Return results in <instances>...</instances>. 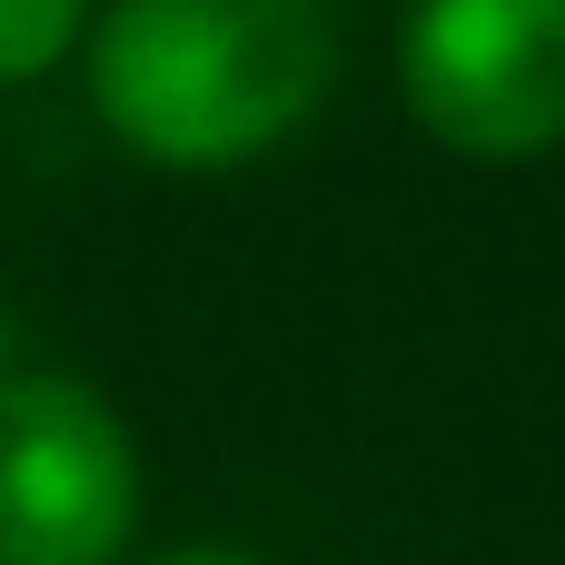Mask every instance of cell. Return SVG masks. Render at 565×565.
I'll use <instances>...</instances> for the list:
<instances>
[{
  "instance_id": "cell-1",
  "label": "cell",
  "mask_w": 565,
  "mask_h": 565,
  "mask_svg": "<svg viewBox=\"0 0 565 565\" xmlns=\"http://www.w3.org/2000/svg\"><path fill=\"white\" fill-rule=\"evenodd\" d=\"M338 79L328 0H109L89 99L119 149L159 169H238L308 129Z\"/></svg>"
},
{
  "instance_id": "cell-2",
  "label": "cell",
  "mask_w": 565,
  "mask_h": 565,
  "mask_svg": "<svg viewBox=\"0 0 565 565\" xmlns=\"http://www.w3.org/2000/svg\"><path fill=\"white\" fill-rule=\"evenodd\" d=\"M139 447L89 377H0V565H119Z\"/></svg>"
},
{
  "instance_id": "cell-3",
  "label": "cell",
  "mask_w": 565,
  "mask_h": 565,
  "mask_svg": "<svg viewBox=\"0 0 565 565\" xmlns=\"http://www.w3.org/2000/svg\"><path fill=\"white\" fill-rule=\"evenodd\" d=\"M407 109L457 159H546L565 139V0H417Z\"/></svg>"
},
{
  "instance_id": "cell-4",
  "label": "cell",
  "mask_w": 565,
  "mask_h": 565,
  "mask_svg": "<svg viewBox=\"0 0 565 565\" xmlns=\"http://www.w3.org/2000/svg\"><path fill=\"white\" fill-rule=\"evenodd\" d=\"M89 0H0V89L10 79H40L70 40H79Z\"/></svg>"
},
{
  "instance_id": "cell-5",
  "label": "cell",
  "mask_w": 565,
  "mask_h": 565,
  "mask_svg": "<svg viewBox=\"0 0 565 565\" xmlns=\"http://www.w3.org/2000/svg\"><path fill=\"white\" fill-rule=\"evenodd\" d=\"M159 565H258V556H238V546H179V556H159Z\"/></svg>"
},
{
  "instance_id": "cell-6",
  "label": "cell",
  "mask_w": 565,
  "mask_h": 565,
  "mask_svg": "<svg viewBox=\"0 0 565 565\" xmlns=\"http://www.w3.org/2000/svg\"><path fill=\"white\" fill-rule=\"evenodd\" d=\"M0 377H10V318H0Z\"/></svg>"
}]
</instances>
